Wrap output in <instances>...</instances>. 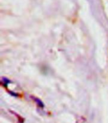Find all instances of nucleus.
I'll return each instance as SVG.
<instances>
[{
    "instance_id": "1",
    "label": "nucleus",
    "mask_w": 108,
    "mask_h": 123,
    "mask_svg": "<svg viewBox=\"0 0 108 123\" xmlns=\"http://www.w3.org/2000/svg\"><path fill=\"white\" fill-rule=\"evenodd\" d=\"M34 100L35 101V102L36 103L37 105H38L39 107H40V108H44V105L43 102L40 100V99L37 98H35V97H33Z\"/></svg>"
}]
</instances>
